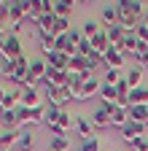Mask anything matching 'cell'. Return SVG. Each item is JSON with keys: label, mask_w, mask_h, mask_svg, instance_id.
Segmentation results:
<instances>
[{"label": "cell", "mask_w": 148, "mask_h": 151, "mask_svg": "<svg viewBox=\"0 0 148 151\" xmlns=\"http://www.w3.org/2000/svg\"><path fill=\"white\" fill-rule=\"evenodd\" d=\"M116 8H119V24L127 32L140 27L143 14H145V3H140V0H119Z\"/></svg>", "instance_id": "1"}, {"label": "cell", "mask_w": 148, "mask_h": 151, "mask_svg": "<svg viewBox=\"0 0 148 151\" xmlns=\"http://www.w3.org/2000/svg\"><path fill=\"white\" fill-rule=\"evenodd\" d=\"M11 11H8V27L11 32H19L22 22H27V8H30V0H11Z\"/></svg>", "instance_id": "2"}, {"label": "cell", "mask_w": 148, "mask_h": 151, "mask_svg": "<svg viewBox=\"0 0 148 151\" xmlns=\"http://www.w3.org/2000/svg\"><path fill=\"white\" fill-rule=\"evenodd\" d=\"M27 76H30V62H27V57L22 54L19 60H14V62H11V73H8V78H11L14 84L24 86V84H27Z\"/></svg>", "instance_id": "3"}, {"label": "cell", "mask_w": 148, "mask_h": 151, "mask_svg": "<svg viewBox=\"0 0 148 151\" xmlns=\"http://www.w3.org/2000/svg\"><path fill=\"white\" fill-rule=\"evenodd\" d=\"M19 124H43L46 122V105H38V108H19Z\"/></svg>", "instance_id": "4"}, {"label": "cell", "mask_w": 148, "mask_h": 151, "mask_svg": "<svg viewBox=\"0 0 148 151\" xmlns=\"http://www.w3.org/2000/svg\"><path fill=\"white\" fill-rule=\"evenodd\" d=\"M46 73H49L46 60H30V76L24 86H38L41 81H46Z\"/></svg>", "instance_id": "5"}, {"label": "cell", "mask_w": 148, "mask_h": 151, "mask_svg": "<svg viewBox=\"0 0 148 151\" xmlns=\"http://www.w3.org/2000/svg\"><path fill=\"white\" fill-rule=\"evenodd\" d=\"M46 97H49V105H57V108H62L65 103H70V100H73V94H70V86H62V89L46 86Z\"/></svg>", "instance_id": "6"}, {"label": "cell", "mask_w": 148, "mask_h": 151, "mask_svg": "<svg viewBox=\"0 0 148 151\" xmlns=\"http://www.w3.org/2000/svg\"><path fill=\"white\" fill-rule=\"evenodd\" d=\"M102 60H105V70H121L124 68V51L119 46H110L102 54Z\"/></svg>", "instance_id": "7"}, {"label": "cell", "mask_w": 148, "mask_h": 151, "mask_svg": "<svg viewBox=\"0 0 148 151\" xmlns=\"http://www.w3.org/2000/svg\"><path fill=\"white\" fill-rule=\"evenodd\" d=\"M76 132H78L81 143H86V140H94V138H97L94 127H92V122H89L86 116H76Z\"/></svg>", "instance_id": "8"}, {"label": "cell", "mask_w": 148, "mask_h": 151, "mask_svg": "<svg viewBox=\"0 0 148 151\" xmlns=\"http://www.w3.org/2000/svg\"><path fill=\"white\" fill-rule=\"evenodd\" d=\"M22 57V41L16 38V32L8 35V41H6V51H3V60L14 62V60H19Z\"/></svg>", "instance_id": "9"}, {"label": "cell", "mask_w": 148, "mask_h": 151, "mask_svg": "<svg viewBox=\"0 0 148 151\" xmlns=\"http://www.w3.org/2000/svg\"><path fill=\"white\" fill-rule=\"evenodd\" d=\"M143 132H145V124H140V122H129V124L121 129V138H124V143L132 146L137 138H143Z\"/></svg>", "instance_id": "10"}, {"label": "cell", "mask_w": 148, "mask_h": 151, "mask_svg": "<svg viewBox=\"0 0 148 151\" xmlns=\"http://www.w3.org/2000/svg\"><path fill=\"white\" fill-rule=\"evenodd\" d=\"M38 105H43L38 86H22V108H38Z\"/></svg>", "instance_id": "11"}, {"label": "cell", "mask_w": 148, "mask_h": 151, "mask_svg": "<svg viewBox=\"0 0 148 151\" xmlns=\"http://www.w3.org/2000/svg\"><path fill=\"white\" fill-rule=\"evenodd\" d=\"M89 122H92V127H94V129H105V127H110V113L100 105L97 111H92V119H89Z\"/></svg>", "instance_id": "12"}, {"label": "cell", "mask_w": 148, "mask_h": 151, "mask_svg": "<svg viewBox=\"0 0 148 151\" xmlns=\"http://www.w3.org/2000/svg\"><path fill=\"white\" fill-rule=\"evenodd\" d=\"M105 35H108V41H110V46H124V35H127V30L121 27V24H113V27H105Z\"/></svg>", "instance_id": "13"}, {"label": "cell", "mask_w": 148, "mask_h": 151, "mask_svg": "<svg viewBox=\"0 0 148 151\" xmlns=\"http://www.w3.org/2000/svg\"><path fill=\"white\" fill-rule=\"evenodd\" d=\"M46 65L49 68H57V70H67L70 68V57L62 54V51H54L51 57H46Z\"/></svg>", "instance_id": "14"}, {"label": "cell", "mask_w": 148, "mask_h": 151, "mask_svg": "<svg viewBox=\"0 0 148 151\" xmlns=\"http://www.w3.org/2000/svg\"><path fill=\"white\" fill-rule=\"evenodd\" d=\"M102 22H105V27L119 24V8H116V3H105L102 6Z\"/></svg>", "instance_id": "15"}, {"label": "cell", "mask_w": 148, "mask_h": 151, "mask_svg": "<svg viewBox=\"0 0 148 151\" xmlns=\"http://www.w3.org/2000/svg\"><path fill=\"white\" fill-rule=\"evenodd\" d=\"M137 46H140V38H137V30H129V32L124 35V46H121V51H124V54H132V57H135Z\"/></svg>", "instance_id": "16"}, {"label": "cell", "mask_w": 148, "mask_h": 151, "mask_svg": "<svg viewBox=\"0 0 148 151\" xmlns=\"http://www.w3.org/2000/svg\"><path fill=\"white\" fill-rule=\"evenodd\" d=\"M54 16L57 19H70L73 16V3L70 0H57L54 3Z\"/></svg>", "instance_id": "17"}, {"label": "cell", "mask_w": 148, "mask_h": 151, "mask_svg": "<svg viewBox=\"0 0 148 151\" xmlns=\"http://www.w3.org/2000/svg\"><path fill=\"white\" fill-rule=\"evenodd\" d=\"M127 84H129V89H137V86H143V68H132V70H127Z\"/></svg>", "instance_id": "18"}, {"label": "cell", "mask_w": 148, "mask_h": 151, "mask_svg": "<svg viewBox=\"0 0 148 151\" xmlns=\"http://www.w3.org/2000/svg\"><path fill=\"white\" fill-rule=\"evenodd\" d=\"M127 124H129V111L116 108L113 113H110V127H119V129H124Z\"/></svg>", "instance_id": "19"}, {"label": "cell", "mask_w": 148, "mask_h": 151, "mask_svg": "<svg viewBox=\"0 0 148 151\" xmlns=\"http://www.w3.org/2000/svg\"><path fill=\"white\" fill-rule=\"evenodd\" d=\"M129 122L148 124V105H132L129 108Z\"/></svg>", "instance_id": "20"}, {"label": "cell", "mask_w": 148, "mask_h": 151, "mask_svg": "<svg viewBox=\"0 0 148 151\" xmlns=\"http://www.w3.org/2000/svg\"><path fill=\"white\" fill-rule=\"evenodd\" d=\"M129 103L132 105H148V86H137L129 92Z\"/></svg>", "instance_id": "21"}, {"label": "cell", "mask_w": 148, "mask_h": 151, "mask_svg": "<svg viewBox=\"0 0 148 151\" xmlns=\"http://www.w3.org/2000/svg\"><path fill=\"white\" fill-rule=\"evenodd\" d=\"M100 78L94 76V78H89V81H84V92H81V100H89L92 94H100Z\"/></svg>", "instance_id": "22"}, {"label": "cell", "mask_w": 148, "mask_h": 151, "mask_svg": "<svg viewBox=\"0 0 148 151\" xmlns=\"http://www.w3.org/2000/svg\"><path fill=\"white\" fill-rule=\"evenodd\" d=\"M92 49H94L97 54H105V51L110 49V41H108V35H105V30H102V32H97L94 38H92Z\"/></svg>", "instance_id": "23"}, {"label": "cell", "mask_w": 148, "mask_h": 151, "mask_svg": "<svg viewBox=\"0 0 148 151\" xmlns=\"http://www.w3.org/2000/svg\"><path fill=\"white\" fill-rule=\"evenodd\" d=\"M19 132H0V151H11V146L19 143Z\"/></svg>", "instance_id": "24"}, {"label": "cell", "mask_w": 148, "mask_h": 151, "mask_svg": "<svg viewBox=\"0 0 148 151\" xmlns=\"http://www.w3.org/2000/svg\"><path fill=\"white\" fill-rule=\"evenodd\" d=\"M49 151H70V138L67 135H57L49 140Z\"/></svg>", "instance_id": "25"}, {"label": "cell", "mask_w": 148, "mask_h": 151, "mask_svg": "<svg viewBox=\"0 0 148 151\" xmlns=\"http://www.w3.org/2000/svg\"><path fill=\"white\" fill-rule=\"evenodd\" d=\"M81 32H84V38H86V41H92V38H94L97 32H102V27L94 22V19H86V22H84V27H81Z\"/></svg>", "instance_id": "26"}, {"label": "cell", "mask_w": 148, "mask_h": 151, "mask_svg": "<svg viewBox=\"0 0 148 151\" xmlns=\"http://www.w3.org/2000/svg\"><path fill=\"white\" fill-rule=\"evenodd\" d=\"M116 97H119L116 86H110V84H102V86H100V100H102V103H116Z\"/></svg>", "instance_id": "27"}, {"label": "cell", "mask_w": 148, "mask_h": 151, "mask_svg": "<svg viewBox=\"0 0 148 151\" xmlns=\"http://www.w3.org/2000/svg\"><path fill=\"white\" fill-rule=\"evenodd\" d=\"M62 111L65 108H57V105H46V127H51V124H57L59 122V116H62Z\"/></svg>", "instance_id": "28"}, {"label": "cell", "mask_w": 148, "mask_h": 151, "mask_svg": "<svg viewBox=\"0 0 148 151\" xmlns=\"http://www.w3.org/2000/svg\"><path fill=\"white\" fill-rule=\"evenodd\" d=\"M59 127H62V132H65V135H67V132L70 129H76V116H70V113L67 111H62V116H59V122H57Z\"/></svg>", "instance_id": "29"}, {"label": "cell", "mask_w": 148, "mask_h": 151, "mask_svg": "<svg viewBox=\"0 0 148 151\" xmlns=\"http://www.w3.org/2000/svg\"><path fill=\"white\" fill-rule=\"evenodd\" d=\"M32 143H35V135H32L30 129H27V132H19V143H16V146H19L22 151H30Z\"/></svg>", "instance_id": "30"}, {"label": "cell", "mask_w": 148, "mask_h": 151, "mask_svg": "<svg viewBox=\"0 0 148 151\" xmlns=\"http://www.w3.org/2000/svg\"><path fill=\"white\" fill-rule=\"evenodd\" d=\"M121 78H124V76H121V70H105V81H102V84H110V86H116Z\"/></svg>", "instance_id": "31"}, {"label": "cell", "mask_w": 148, "mask_h": 151, "mask_svg": "<svg viewBox=\"0 0 148 151\" xmlns=\"http://www.w3.org/2000/svg\"><path fill=\"white\" fill-rule=\"evenodd\" d=\"M92 51H94V49H92V41H86V38H84V41L78 43V54H81V57H92Z\"/></svg>", "instance_id": "32"}, {"label": "cell", "mask_w": 148, "mask_h": 151, "mask_svg": "<svg viewBox=\"0 0 148 151\" xmlns=\"http://www.w3.org/2000/svg\"><path fill=\"white\" fill-rule=\"evenodd\" d=\"M135 65H137V68H143V70H148V51L135 54Z\"/></svg>", "instance_id": "33"}, {"label": "cell", "mask_w": 148, "mask_h": 151, "mask_svg": "<svg viewBox=\"0 0 148 151\" xmlns=\"http://www.w3.org/2000/svg\"><path fill=\"white\" fill-rule=\"evenodd\" d=\"M78 151H100V140H97V138H94V140H86V143H81Z\"/></svg>", "instance_id": "34"}, {"label": "cell", "mask_w": 148, "mask_h": 151, "mask_svg": "<svg viewBox=\"0 0 148 151\" xmlns=\"http://www.w3.org/2000/svg\"><path fill=\"white\" fill-rule=\"evenodd\" d=\"M132 151H148V140H145V138H137V140L132 143Z\"/></svg>", "instance_id": "35"}, {"label": "cell", "mask_w": 148, "mask_h": 151, "mask_svg": "<svg viewBox=\"0 0 148 151\" xmlns=\"http://www.w3.org/2000/svg\"><path fill=\"white\" fill-rule=\"evenodd\" d=\"M8 35H11V32L0 30V60H3V51H6V41H8Z\"/></svg>", "instance_id": "36"}, {"label": "cell", "mask_w": 148, "mask_h": 151, "mask_svg": "<svg viewBox=\"0 0 148 151\" xmlns=\"http://www.w3.org/2000/svg\"><path fill=\"white\" fill-rule=\"evenodd\" d=\"M137 38H140V41L148 46V27H143V24H140V27H137Z\"/></svg>", "instance_id": "37"}, {"label": "cell", "mask_w": 148, "mask_h": 151, "mask_svg": "<svg viewBox=\"0 0 148 151\" xmlns=\"http://www.w3.org/2000/svg\"><path fill=\"white\" fill-rule=\"evenodd\" d=\"M143 27H148V3H145V14H143V22H140Z\"/></svg>", "instance_id": "38"}, {"label": "cell", "mask_w": 148, "mask_h": 151, "mask_svg": "<svg viewBox=\"0 0 148 151\" xmlns=\"http://www.w3.org/2000/svg\"><path fill=\"white\" fill-rule=\"evenodd\" d=\"M6 94H8V89H3V86H0V105H3V100H6Z\"/></svg>", "instance_id": "39"}, {"label": "cell", "mask_w": 148, "mask_h": 151, "mask_svg": "<svg viewBox=\"0 0 148 151\" xmlns=\"http://www.w3.org/2000/svg\"><path fill=\"white\" fill-rule=\"evenodd\" d=\"M0 76H3V60H0Z\"/></svg>", "instance_id": "40"}, {"label": "cell", "mask_w": 148, "mask_h": 151, "mask_svg": "<svg viewBox=\"0 0 148 151\" xmlns=\"http://www.w3.org/2000/svg\"><path fill=\"white\" fill-rule=\"evenodd\" d=\"M0 113H3V105H0Z\"/></svg>", "instance_id": "41"}]
</instances>
